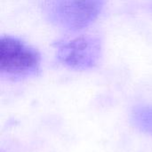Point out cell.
<instances>
[{
	"label": "cell",
	"mask_w": 152,
	"mask_h": 152,
	"mask_svg": "<svg viewBox=\"0 0 152 152\" xmlns=\"http://www.w3.org/2000/svg\"><path fill=\"white\" fill-rule=\"evenodd\" d=\"M54 57L62 67L75 71H88L99 66L103 56V41L100 35L78 33L59 38L53 43Z\"/></svg>",
	"instance_id": "obj_2"
},
{
	"label": "cell",
	"mask_w": 152,
	"mask_h": 152,
	"mask_svg": "<svg viewBox=\"0 0 152 152\" xmlns=\"http://www.w3.org/2000/svg\"><path fill=\"white\" fill-rule=\"evenodd\" d=\"M106 0H37L44 19L69 33H79L95 22L102 13Z\"/></svg>",
	"instance_id": "obj_1"
},
{
	"label": "cell",
	"mask_w": 152,
	"mask_h": 152,
	"mask_svg": "<svg viewBox=\"0 0 152 152\" xmlns=\"http://www.w3.org/2000/svg\"><path fill=\"white\" fill-rule=\"evenodd\" d=\"M151 2H152V0H151Z\"/></svg>",
	"instance_id": "obj_5"
},
{
	"label": "cell",
	"mask_w": 152,
	"mask_h": 152,
	"mask_svg": "<svg viewBox=\"0 0 152 152\" xmlns=\"http://www.w3.org/2000/svg\"><path fill=\"white\" fill-rule=\"evenodd\" d=\"M131 123L140 132L152 136V104H138L131 111Z\"/></svg>",
	"instance_id": "obj_4"
},
{
	"label": "cell",
	"mask_w": 152,
	"mask_h": 152,
	"mask_svg": "<svg viewBox=\"0 0 152 152\" xmlns=\"http://www.w3.org/2000/svg\"><path fill=\"white\" fill-rule=\"evenodd\" d=\"M40 52L23 39L11 35L0 38V76L20 81L37 77L41 70Z\"/></svg>",
	"instance_id": "obj_3"
}]
</instances>
